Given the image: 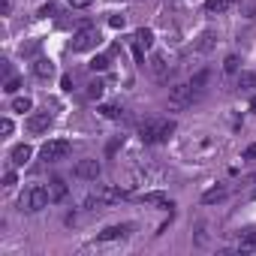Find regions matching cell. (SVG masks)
<instances>
[{
    "label": "cell",
    "instance_id": "6da1fadb",
    "mask_svg": "<svg viewBox=\"0 0 256 256\" xmlns=\"http://www.w3.org/2000/svg\"><path fill=\"white\" fill-rule=\"evenodd\" d=\"M175 133V121L172 118H148L139 127V139L145 145H154V142H166Z\"/></svg>",
    "mask_w": 256,
    "mask_h": 256
},
{
    "label": "cell",
    "instance_id": "7a4b0ae2",
    "mask_svg": "<svg viewBox=\"0 0 256 256\" xmlns=\"http://www.w3.org/2000/svg\"><path fill=\"white\" fill-rule=\"evenodd\" d=\"M100 30L97 27H91V24H85L82 30H76V36H72V51L76 54H85V51H91V49H97L100 46Z\"/></svg>",
    "mask_w": 256,
    "mask_h": 256
},
{
    "label": "cell",
    "instance_id": "3957f363",
    "mask_svg": "<svg viewBox=\"0 0 256 256\" xmlns=\"http://www.w3.org/2000/svg\"><path fill=\"white\" fill-rule=\"evenodd\" d=\"M49 202H51L49 187H40V184H36V187H30V190L18 199V208H21V211H43Z\"/></svg>",
    "mask_w": 256,
    "mask_h": 256
},
{
    "label": "cell",
    "instance_id": "277c9868",
    "mask_svg": "<svg viewBox=\"0 0 256 256\" xmlns=\"http://www.w3.org/2000/svg\"><path fill=\"white\" fill-rule=\"evenodd\" d=\"M69 154V142L66 139H49L46 145H43V160L46 163H57V160H63Z\"/></svg>",
    "mask_w": 256,
    "mask_h": 256
},
{
    "label": "cell",
    "instance_id": "5b68a950",
    "mask_svg": "<svg viewBox=\"0 0 256 256\" xmlns=\"http://www.w3.org/2000/svg\"><path fill=\"white\" fill-rule=\"evenodd\" d=\"M193 100H199V94H196L190 85H175V88H172V97H169V105H172V108H184V105H190Z\"/></svg>",
    "mask_w": 256,
    "mask_h": 256
},
{
    "label": "cell",
    "instance_id": "8992f818",
    "mask_svg": "<svg viewBox=\"0 0 256 256\" xmlns=\"http://www.w3.org/2000/svg\"><path fill=\"white\" fill-rule=\"evenodd\" d=\"M51 121H54V118H51V112H30L24 127H27V133L40 136V133H46V130L51 127Z\"/></svg>",
    "mask_w": 256,
    "mask_h": 256
},
{
    "label": "cell",
    "instance_id": "52a82bcc",
    "mask_svg": "<svg viewBox=\"0 0 256 256\" xmlns=\"http://www.w3.org/2000/svg\"><path fill=\"white\" fill-rule=\"evenodd\" d=\"M100 172H102L100 160H79V163H76V169H72V175H76L79 181H97V178H100Z\"/></svg>",
    "mask_w": 256,
    "mask_h": 256
},
{
    "label": "cell",
    "instance_id": "ba28073f",
    "mask_svg": "<svg viewBox=\"0 0 256 256\" xmlns=\"http://www.w3.org/2000/svg\"><path fill=\"white\" fill-rule=\"evenodd\" d=\"M130 223H121V226H105L100 235H97V241H118V238H127L130 235Z\"/></svg>",
    "mask_w": 256,
    "mask_h": 256
},
{
    "label": "cell",
    "instance_id": "9c48e42d",
    "mask_svg": "<svg viewBox=\"0 0 256 256\" xmlns=\"http://www.w3.org/2000/svg\"><path fill=\"white\" fill-rule=\"evenodd\" d=\"M148 69L154 72V79H160V82H166V79H169V63H166V57H163V54H151Z\"/></svg>",
    "mask_w": 256,
    "mask_h": 256
},
{
    "label": "cell",
    "instance_id": "30bf717a",
    "mask_svg": "<svg viewBox=\"0 0 256 256\" xmlns=\"http://www.w3.org/2000/svg\"><path fill=\"white\" fill-rule=\"evenodd\" d=\"M49 196H51V202H63V199L69 196V187H66V181H63V178H51Z\"/></svg>",
    "mask_w": 256,
    "mask_h": 256
},
{
    "label": "cell",
    "instance_id": "8fae6325",
    "mask_svg": "<svg viewBox=\"0 0 256 256\" xmlns=\"http://www.w3.org/2000/svg\"><path fill=\"white\" fill-rule=\"evenodd\" d=\"M33 76H36V79H51V76H54V63H51L49 57H36V60H33Z\"/></svg>",
    "mask_w": 256,
    "mask_h": 256
},
{
    "label": "cell",
    "instance_id": "7c38bea8",
    "mask_svg": "<svg viewBox=\"0 0 256 256\" xmlns=\"http://www.w3.org/2000/svg\"><path fill=\"white\" fill-rule=\"evenodd\" d=\"M124 199H127V190H121V187H102V190H100V202H102V205L124 202Z\"/></svg>",
    "mask_w": 256,
    "mask_h": 256
},
{
    "label": "cell",
    "instance_id": "4fadbf2b",
    "mask_svg": "<svg viewBox=\"0 0 256 256\" xmlns=\"http://www.w3.org/2000/svg\"><path fill=\"white\" fill-rule=\"evenodd\" d=\"M30 157H33V148H30V145H15V148H12V154H9L12 166H24Z\"/></svg>",
    "mask_w": 256,
    "mask_h": 256
},
{
    "label": "cell",
    "instance_id": "5bb4252c",
    "mask_svg": "<svg viewBox=\"0 0 256 256\" xmlns=\"http://www.w3.org/2000/svg\"><path fill=\"white\" fill-rule=\"evenodd\" d=\"M145 205H166V208H172V199L166 196V193H160V190H151V193H142L139 196Z\"/></svg>",
    "mask_w": 256,
    "mask_h": 256
},
{
    "label": "cell",
    "instance_id": "9a60e30c",
    "mask_svg": "<svg viewBox=\"0 0 256 256\" xmlns=\"http://www.w3.org/2000/svg\"><path fill=\"white\" fill-rule=\"evenodd\" d=\"M232 3L235 0H205V12L208 15H223V12H229Z\"/></svg>",
    "mask_w": 256,
    "mask_h": 256
},
{
    "label": "cell",
    "instance_id": "2e32d148",
    "mask_svg": "<svg viewBox=\"0 0 256 256\" xmlns=\"http://www.w3.org/2000/svg\"><path fill=\"white\" fill-rule=\"evenodd\" d=\"M133 40H136L142 49H151V46H154V30H151V27H139Z\"/></svg>",
    "mask_w": 256,
    "mask_h": 256
},
{
    "label": "cell",
    "instance_id": "e0dca14e",
    "mask_svg": "<svg viewBox=\"0 0 256 256\" xmlns=\"http://www.w3.org/2000/svg\"><path fill=\"white\" fill-rule=\"evenodd\" d=\"M208 76H211L208 69H199V72H196V76H193V79H190L187 85H190V88H193V91H196V94L202 97V91H205V85H208Z\"/></svg>",
    "mask_w": 256,
    "mask_h": 256
},
{
    "label": "cell",
    "instance_id": "ac0fdd59",
    "mask_svg": "<svg viewBox=\"0 0 256 256\" xmlns=\"http://www.w3.org/2000/svg\"><path fill=\"white\" fill-rule=\"evenodd\" d=\"M220 199H226V187H211V190L202 193V205H214Z\"/></svg>",
    "mask_w": 256,
    "mask_h": 256
},
{
    "label": "cell",
    "instance_id": "d6986e66",
    "mask_svg": "<svg viewBox=\"0 0 256 256\" xmlns=\"http://www.w3.org/2000/svg\"><path fill=\"white\" fill-rule=\"evenodd\" d=\"M102 91H105V85H102V79H94V82L88 85V91H85V97H88V100H100V97H102Z\"/></svg>",
    "mask_w": 256,
    "mask_h": 256
},
{
    "label": "cell",
    "instance_id": "ffe728a7",
    "mask_svg": "<svg viewBox=\"0 0 256 256\" xmlns=\"http://www.w3.org/2000/svg\"><path fill=\"white\" fill-rule=\"evenodd\" d=\"M30 108H33V100L30 97H15L12 100V112H21L24 115V112H30Z\"/></svg>",
    "mask_w": 256,
    "mask_h": 256
},
{
    "label": "cell",
    "instance_id": "44dd1931",
    "mask_svg": "<svg viewBox=\"0 0 256 256\" xmlns=\"http://www.w3.org/2000/svg\"><path fill=\"white\" fill-rule=\"evenodd\" d=\"M211 46H214V30H205V33L199 36V43H196L193 49H196V51H208Z\"/></svg>",
    "mask_w": 256,
    "mask_h": 256
},
{
    "label": "cell",
    "instance_id": "7402d4cb",
    "mask_svg": "<svg viewBox=\"0 0 256 256\" xmlns=\"http://www.w3.org/2000/svg\"><path fill=\"white\" fill-rule=\"evenodd\" d=\"M223 72H226V76H235V72H238V57H235V54H226V60H223Z\"/></svg>",
    "mask_w": 256,
    "mask_h": 256
},
{
    "label": "cell",
    "instance_id": "603a6c76",
    "mask_svg": "<svg viewBox=\"0 0 256 256\" xmlns=\"http://www.w3.org/2000/svg\"><path fill=\"white\" fill-rule=\"evenodd\" d=\"M238 88H256V72H241V76H238Z\"/></svg>",
    "mask_w": 256,
    "mask_h": 256
},
{
    "label": "cell",
    "instance_id": "cb8c5ba5",
    "mask_svg": "<svg viewBox=\"0 0 256 256\" xmlns=\"http://www.w3.org/2000/svg\"><path fill=\"white\" fill-rule=\"evenodd\" d=\"M100 112H102V118H112V121L121 118V108L118 105H100Z\"/></svg>",
    "mask_w": 256,
    "mask_h": 256
},
{
    "label": "cell",
    "instance_id": "d4e9b609",
    "mask_svg": "<svg viewBox=\"0 0 256 256\" xmlns=\"http://www.w3.org/2000/svg\"><path fill=\"white\" fill-rule=\"evenodd\" d=\"M105 66H108V57H94V60H91V69H94V72H102Z\"/></svg>",
    "mask_w": 256,
    "mask_h": 256
},
{
    "label": "cell",
    "instance_id": "484cf974",
    "mask_svg": "<svg viewBox=\"0 0 256 256\" xmlns=\"http://www.w3.org/2000/svg\"><path fill=\"white\" fill-rule=\"evenodd\" d=\"M66 3H69L72 9H88V6L94 3V0H66Z\"/></svg>",
    "mask_w": 256,
    "mask_h": 256
},
{
    "label": "cell",
    "instance_id": "4316f807",
    "mask_svg": "<svg viewBox=\"0 0 256 256\" xmlns=\"http://www.w3.org/2000/svg\"><path fill=\"white\" fill-rule=\"evenodd\" d=\"M108 24H112L115 30H124V24H127V21H124V15H112V18H108Z\"/></svg>",
    "mask_w": 256,
    "mask_h": 256
},
{
    "label": "cell",
    "instance_id": "83f0119b",
    "mask_svg": "<svg viewBox=\"0 0 256 256\" xmlns=\"http://www.w3.org/2000/svg\"><path fill=\"white\" fill-rule=\"evenodd\" d=\"M18 88H21V82H18V79H6V88H3V91H6V94H15Z\"/></svg>",
    "mask_w": 256,
    "mask_h": 256
},
{
    "label": "cell",
    "instance_id": "f1b7e54d",
    "mask_svg": "<svg viewBox=\"0 0 256 256\" xmlns=\"http://www.w3.org/2000/svg\"><path fill=\"white\" fill-rule=\"evenodd\" d=\"M241 157H244V160H256V142H253V145H247Z\"/></svg>",
    "mask_w": 256,
    "mask_h": 256
},
{
    "label": "cell",
    "instance_id": "f546056e",
    "mask_svg": "<svg viewBox=\"0 0 256 256\" xmlns=\"http://www.w3.org/2000/svg\"><path fill=\"white\" fill-rule=\"evenodd\" d=\"M121 142H124V136H118V139H112V142H108V148H105V151H108V154H115Z\"/></svg>",
    "mask_w": 256,
    "mask_h": 256
},
{
    "label": "cell",
    "instance_id": "4dcf8cb0",
    "mask_svg": "<svg viewBox=\"0 0 256 256\" xmlns=\"http://www.w3.org/2000/svg\"><path fill=\"white\" fill-rule=\"evenodd\" d=\"M0 130H3V136H9V133H12V121L3 118V121H0Z\"/></svg>",
    "mask_w": 256,
    "mask_h": 256
},
{
    "label": "cell",
    "instance_id": "1f68e13d",
    "mask_svg": "<svg viewBox=\"0 0 256 256\" xmlns=\"http://www.w3.org/2000/svg\"><path fill=\"white\" fill-rule=\"evenodd\" d=\"M3 184H6V187H12V184H15V172H12V169L3 175Z\"/></svg>",
    "mask_w": 256,
    "mask_h": 256
},
{
    "label": "cell",
    "instance_id": "d6a6232c",
    "mask_svg": "<svg viewBox=\"0 0 256 256\" xmlns=\"http://www.w3.org/2000/svg\"><path fill=\"white\" fill-rule=\"evenodd\" d=\"M9 9H12L9 0H0V15H9Z\"/></svg>",
    "mask_w": 256,
    "mask_h": 256
},
{
    "label": "cell",
    "instance_id": "836d02e7",
    "mask_svg": "<svg viewBox=\"0 0 256 256\" xmlns=\"http://www.w3.org/2000/svg\"><path fill=\"white\" fill-rule=\"evenodd\" d=\"M51 12H54V3H46V6L40 9V15H51Z\"/></svg>",
    "mask_w": 256,
    "mask_h": 256
},
{
    "label": "cell",
    "instance_id": "e575fe53",
    "mask_svg": "<svg viewBox=\"0 0 256 256\" xmlns=\"http://www.w3.org/2000/svg\"><path fill=\"white\" fill-rule=\"evenodd\" d=\"M60 85H63V91H72V79H69V76H63Z\"/></svg>",
    "mask_w": 256,
    "mask_h": 256
},
{
    "label": "cell",
    "instance_id": "d590c367",
    "mask_svg": "<svg viewBox=\"0 0 256 256\" xmlns=\"http://www.w3.org/2000/svg\"><path fill=\"white\" fill-rule=\"evenodd\" d=\"M250 108H253V112H256V97H253V100H250Z\"/></svg>",
    "mask_w": 256,
    "mask_h": 256
},
{
    "label": "cell",
    "instance_id": "8d00e7d4",
    "mask_svg": "<svg viewBox=\"0 0 256 256\" xmlns=\"http://www.w3.org/2000/svg\"><path fill=\"white\" fill-rule=\"evenodd\" d=\"M253 196H256V190H253Z\"/></svg>",
    "mask_w": 256,
    "mask_h": 256
}]
</instances>
